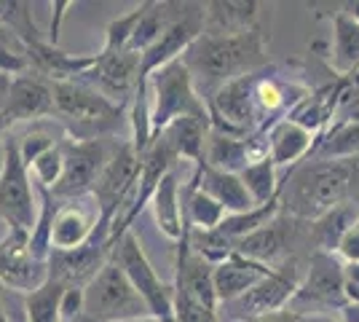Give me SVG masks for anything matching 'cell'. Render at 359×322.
<instances>
[{"instance_id": "74e56055", "label": "cell", "mask_w": 359, "mask_h": 322, "mask_svg": "<svg viewBox=\"0 0 359 322\" xmlns=\"http://www.w3.org/2000/svg\"><path fill=\"white\" fill-rule=\"evenodd\" d=\"M32 73V65L27 60L25 46H11V43H0V76H25Z\"/></svg>"}, {"instance_id": "e0dca14e", "label": "cell", "mask_w": 359, "mask_h": 322, "mask_svg": "<svg viewBox=\"0 0 359 322\" xmlns=\"http://www.w3.org/2000/svg\"><path fill=\"white\" fill-rule=\"evenodd\" d=\"M3 116L11 121V126L19 121H41L54 116V86L51 81L38 73L11 78V92L3 107Z\"/></svg>"}, {"instance_id": "9a60e30c", "label": "cell", "mask_w": 359, "mask_h": 322, "mask_svg": "<svg viewBox=\"0 0 359 322\" xmlns=\"http://www.w3.org/2000/svg\"><path fill=\"white\" fill-rule=\"evenodd\" d=\"M306 223L295 220L292 215L282 213L276 220H271L269 226L257 229L255 234L244 236L236 242V253L250 258V261L269 266V269H279L287 261L298 258L295 247L300 245V229Z\"/></svg>"}, {"instance_id": "f5cc1de1", "label": "cell", "mask_w": 359, "mask_h": 322, "mask_svg": "<svg viewBox=\"0 0 359 322\" xmlns=\"http://www.w3.org/2000/svg\"><path fill=\"white\" fill-rule=\"evenodd\" d=\"M65 322H94L91 317H86V314H78V317H73V320H65Z\"/></svg>"}, {"instance_id": "f907efd6", "label": "cell", "mask_w": 359, "mask_h": 322, "mask_svg": "<svg viewBox=\"0 0 359 322\" xmlns=\"http://www.w3.org/2000/svg\"><path fill=\"white\" fill-rule=\"evenodd\" d=\"M3 167H6V145L0 140V175H3Z\"/></svg>"}, {"instance_id": "5b68a950", "label": "cell", "mask_w": 359, "mask_h": 322, "mask_svg": "<svg viewBox=\"0 0 359 322\" xmlns=\"http://www.w3.org/2000/svg\"><path fill=\"white\" fill-rule=\"evenodd\" d=\"M346 263L335 253L314 250L309 255L306 274L300 279V288L292 298L290 309L306 317H332V311H344L348 307L346 298Z\"/></svg>"}, {"instance_id": "1f68e13d", "label": "cell", "mask_w": 359, "mask_h": 322, "mask_svg": "<svg viewBox=\"0 0 359 322\" xmlns=\"http://www.w3.org/2000/svg\"><path fill=\"white\" fill-rule=\"evenodd\" d=\"M279 215H282V199L276 196V199L266 201V204H257V207H252L250 213L228 215L223 223H220V231H223L228 239L239 242V239H244V236L255 234L257 229L269 226L271 220H276Z\"/></svg>"}, {"instance_id": "816d5d0a", "label": "cell", "mask_w": 359, "mask_h": 322, "mask_svg": "<svg viewBox=\"0 0 359 322\" xmlns=\"http://www.w3.org/2000/svg\"><path fill=\"white\" fill-rule=\"evenodd\" d=\"M126 322H175V320H158V317H140V320H126Z\"/></svg>"}, {"instance_id": "83f0119b", "label": "cell", "mask_w": 359, "mask_h": 322, "mask_svg": "<svg viewBox=\"0 0 359 322\" xmlns=\"http://www.w3.org/2000/svg\"><path fill=\"white\" fill-rule=\"evenodd\" d=\"M359 156V113L341 119L319 137L311 159H354Z\"/></svg>"}, {"instance_id": "60d3db41", "label": "cell", "mask_w": 359, "mask_h": 322, "mask_svg": "<svg viewBox=\"0 0 359 322\" xmlns=\"http://www.w3.org/2000/svg\"><path fill=\"white\" fill-rule=\"evenodd\" d=\"M70 6H73L70 0H62V3H54V6H51V8H54V22H51V32H48V43H54V46L60 43V25Z\"/></svg>"}, {"instance_id": "d4e9b609", "label": "cell", "mask_w": 359, "mask_h": 322, "mask_svg": "<svg viewBox=\"0 0 359 322\" xmlns=\"http://www.w3.org/2000/svg\"><path fill=\"white\" fill-rule=\"evenodd\" d=\"M212 132V119H177L161 132V137L172 145V151L177 154V159L194 161L196 167L204 161V148H207V137Z\"/></svg>"}, {"instance_id": "f546056e", "label": "cell", "mask_w": 359, "mask_h": 322, "mask_svg": "<svg viewBox=\"0 0 359 322\" xmlns=\"http://www.w3.org/2000/svg\"><path fill=\"white\" fill-rule=\"evenodd\" d=\"M0 27L11 32L16 41L25 46V51L32 43L48 41V38L41 35V27L32 19V6L22 3V0H0Z\"/></svg>"}, {"instance_id": "ffe728a7", "label": "cell", "mask_w": 359, "mask_h": 322, "mask_svg": "<svg viewBox=\"0 0 359 322\" xmlns=\"http://www.w3.org/2000/svg\"><path fill=\"white\" fill-rule=\"evenodd\" d=\"M100 223L97 207H89L83 201H62L57 217H54V229H51V247L54 253L75 250V247L86 245L91 234Z\"/></svg>"}, {"instance_id": "3957f363", "label": "cell", "mask_w": 359, "mask_h": 322, "mask_svg": "<svg viewBox=\"0 0 359 322\" xmlns=\"http://www.w3.org/2000/svg\"><path fill=\"white\" fill-rule=\"evenodd\" d=\"M54 119L73 140H102L118 126L123 107L81 81H54Z\"/></svg>"}, {"instance_id": "8992f818", "label": "cell", "mask_w": 359, "mask_h": 322, "mask_svg": "<svg viewBox=\"0 0 359 322\" xmlns=\"http://www.w3.org/2000/svg\"><path fill=\"white\" fill-rule=\"evenodd\" d=\"M306 266H309V258L303 261L298 255V258L287 261L285 266L273 269L266 279H260L255 285L252 290H247L231 304H223L217 309V317L231 322H250L263 317V314H271V311L287 309L292 304L295 293H298L300 279L306 274Z\"/></svg>"}, {"instance_id": "b9f144b4", "label": "cell", "mask_w": 359, "mask_h": 322, "mask_svg": "<svg viewBox=\"0 0 359 322\" xmlns=\"http://www.w3.org/2000/svg\"><path fill=\"white\" fill-rule=\"evenodd\" d=\"M250 322H303V317L287 307V309H282V311H271V314H263V317L250 320Z\"/></svg>"}, {"instance_id": "484cf974", "label": "cell", "mask_w": 359, "mask_h": 322, "mask_svg": "<svg viewBox=\"0 0 359 322\" xmlns=\"http://www.w3.org/2000/svg\"><path fill=\"white\" fill-rule=\"evenodd\" d=\"M263 3H255V0H215L207 3V32H244L252 30L260 22L263 14Z\"/></svg>"}, {"instance_id": "bcb514c9", "label": "cell", "mask_w": 359, "mask_h": 322, "mask_svg": "<svg viewBox=\"0 0 359 322\" xmlns=\"http://www.w3.org/2000/svg\"><path fill=\"white\" fill-rule=\"evenodd\" d=\"M0 322H16L14 314L8 311V307H6V298H3V290H0Z\"/></svg>"}, {"instance_id": "4dcf8cb0", "label": "cell", "mask_w": 359, "mask_h": 322, "mask_svg": "<svg viewBox=\"0 0 359 322\" xmlns=\"http://www.w3.org/2000/svg\"><path fill=\"white\" fill-rule=\"evenodd\" d=\"M239 177L241 183H244V188L250 191L255 204H266V201L276 199L279 191H282V180L276 175V164L271 161L269 156H263V159H257L252 164H247L239 172Z\"/></svg>"}, {"instance_id": "5bb4252c", "label": "cell", "mask_w": 359, "mask_h": 322, "mask_svg": "<svg viewBox=\"0 0 359 322\" xmlns=\"http://www.w3.org/2000/svg\"><path fill=\"white\" fill-rule=\"evenodd\" d=\"M48 276V261L35 258V253L30 250V234L6 229V234L0 236V288L27 295L35 288H41Z\"/></svg>"}, {"instance_id": "ab89813d", "label": "cell", "mask_w": 359, "mask_h": 322, "mask_svg": "<svg viewBox=\"0 0 359 322\" xmlns=\"http://www.w3.org/2000/svg\"><path fill=\"white\" fill-rule=\"evenodd\" d=\"M346 298L348 304H357L359 307V263H346Z\"/></svg>"}, {"instance_id": "7c38bea8", "label": "cell", "mask_w": 359, "mask_h": 322, "mask_svg": "<svg viewBox=\"0 0 359 322\" xmlns=\"http://www.w3.org/2000/svg\"><path fill=\"white\" fill-rule=\"evenodd\" d=\"M140 167H142V156L137 154L132 140L118 142L116 154L110 156L107 167L102 169L100 180L94 185V207L102 220L116 223V217L123 213V207L135 196L137 180H140Z\"/></svg>"}, {"instance_id": "d6986e66", "label": "cell", "mask_w": 359, "mask_h": 322, "mask_svg": "<svg viewBox=\"0 0 359 322\" xmlns=\"http://www.w3.org/2000/svg\"><path fill=\"white\" fill-rule=\"evenodd\" d=\"M316 142H319V135L314 132H309L306 126H300V123L285 121L273 123L269 132H266V145H269V159L279 167H298L303 164L306 159H311L314 154Z\"/></svg>"}, {"instance_id": "d590c367", "label": "cell", "mask_w": 359, "mask_h": 322, "mask_svg": "<svg viewBox=\"0 0 359 322\" xmlns=\"http://www.w3.org/2000/svg\"><path fill=\"white\" fill-rule=\"evenodd\" d=\"M175 322H220L217 311L201 307L191 295L175 290Z\"/></svg>"}, {"instance_id": "8d00e7d4", "label": "cell", "mask_w": 359, "mask_h": 322, "mask_svg": "<svg viewBox=\"0 0 359 322\" xmlns=\"http://www.w3.org/2000/svg\"><path fill=\"white\" fill-rule=\"evenodd\" d=\"M19 140V156H22V161L32 167V161L38 159V156H43L48 148H54L60 140H54V135H48L43 129H30L27 135H22Z\"/></svg>"}, {"instance_id": "db71d44e", "label": "cell", "mask_w": 359, "mask_h": 322, "mask_svg": "<svg viewBox=\"0 0 359 322\" xmlns=\"http://www.w3.org/2000/svg\"><path fill=\"white\" fill-rule=\"evenodd\" d=\"M348 81H351V86H354V89H357V92H359V73H357V76H351V78H348Z\"/></svg>"}, {"instance_id": "7bdbcfd3", "label": "cell", "mask_w": 359, "mask_h": 322, "mask_svg": "<svg viewBox=\"0 0 359 322\" xmlns=\"http://www.w3.org/2000/svg\"><path fill=\"white\" fill-rule=\"evenodd\" d=\"M8 92H11V78H8V76H0V113H3V107H6Z\"/></svg>"}, {"instance_id": "ac0fdd59", "label": "cell", "mask_w": 359, "mask_h": 322, "mask_svg": "<svg viewBox=\"0 0 359 322\" xmlns=\"http://www.w3.org/2000/svg\"><path fill=\"white\" fill-rule=\"evenodd\" d=\"M175 290L191 295L201 307L217 311V293H215V266L207 258H201L196 250H191L188 236L180 239L177 261H175Z\"/></svg>"}, {"instance_id": "11a10c76", "label": "cell", "mask_w": 359, "mask_h": 322, "mask_svg": "<svg viewBox=\"0 0 359 322\" xmlns=\"http://www.w3.org/2000/svg\"><path fill=\"white\" fill-rule=\"evenodd\" d=\"M357 110H359V97H357Z\"/></svg>"}, {"instance_id": "cb8c5ba5", "label": "cell", "mask_w": 359, "mask_h": 322, "mask_svg": "<svg viewBox=\"0 0 359 322\" xmlns=\"http://www.w3.org/2000/svg\"><path fill=\"white\" fill-rule=\"evenodd\" d=\"M332 22V46L330 67L338 78H351L359 73V22L344 8L330 14Z\"/></svg>"}, {"instance_id": "681fc988", "label": "cell", "mask_w": 359, "mask_h": 322, "mask_svg": "<svg viewBox=\"0 0 359 322\" xmlns=\"http://www.w3.org/2000/svg\"><path fill=\"white\" fill-rule=\"evenodd\" d=\"M306 322H344L341 317H306Z\"/></svg>"}, {"instance_id": "f1b7e54d", "label": "cell", "mask_w": 359, "mask_h": 322, "mask_svg": "<svg viewBox=\"0 0 359 322\" xmlns=\"http://www.w3.org/2000/svg\"><path fill=\"white\" fill-rule=\"evenodd\" d=\"M182 207H185V223L188 229H220L228 213L217 199H212L210 194H204L198 185L188 183L182 188Z\"/></svg>"}, {"instance_id": "9f6ffc18", "label": "cell", "mask_w": 359, "mask_h": 322, "mask_svg": "<svg viewBox=\"0 0 359 322\" xmlns=\"http://www.w3.org/2000/svg\"><path fill=\"white\" fill-rule=\"evenodd\" d=\"M303 322H306V320H303Z\"/></svg>"}, {"instance_id": "d6a6232c", "label": "cell", "mask_w": 359, "mask_h": 322, "mask_svg": "<svg viewBox=\"0 0 359 322\" xmlns=\"http://www.w3.org/2000/svg\"><path fill=\"white\" fill-rule=\"evenodd\" d=\"M185 236H188L191 250H196L201 258H207L212 266L228 261V258L236 253V242H233V239H228L220 229H210V231L188 229Z\"/></svg>"}, {"instance_id": "277c9868", "label": "cell", "mask_w": 359, "mask_h": 322, "mask_svg": "<svg viewBox=\"0 0 359 322\" xmlns=\"http://www.w3.org/2000/svg\"><path fill=\"white\" fill-rule=\"evenodd\" d=\"M148 97L153 135H161L177 119H188V116L210 119L207 100L198 94L194 76L182 60L166 65L148 78Z\"/></svg>"}, {"instance_id": "7a4b0ae2", "label": "cell", "mask_w": 359, "mask_h": 322, "mask_svg": "<svg viewBox=\"0 0 359 322\" xmlns=\"http://www.w3.org/2000/svg\"><path fill=\"white\" fill-rule=\"evenodd\" d=\"M359 156L354 159H306L298 167L287 169L282 177V213L295 220L314 223L330 210L357 199Z\"/></svg>"}, {"instance_id": "4316f807", "label": "cell", "mask_w": 359, "mask_h": 322, "mask_svg": "<svg viewBox=\"0 0 359 322\" xmlns=\"http://www.w3.org/2000/svg\"><path fill=\"white\" fill-rule=\"evenodd\" d=\"M67 285L48 276L41 288L22 295V309H25V322H62V301L67 295Z\"/></svg>"}, {"instance_id": "4fadbf2b", "label": "cell", "mask_w": 359, "mask_h": 322, "mask_svg": "<svg viewBox=\"0 0 359 322\" xmlns=\"http://www.w3.org/2000/svg\"><path fill=\"white\" fill-rule=\"evenodd\" d=\"M113 223L100 217L97 229L91 234L86 245L65 250V253H51L48 258V271L51 276L62 279L67 288H86L94 276L105 269V263L113 258Z\"/></svg>"}, {"instance_id": "9c48e42d", "label": "cell", "mask_w": 359, "mask_h": 322, "mask_svg": "<svg viewBox=\"0 0 359 322\" xmlns=\"http://www.w3.org/2000/svg\"><path fill=\"white\" fill-rule=\"evenodd\" d=\"M118 142L102 140H62V154H65V172L62 180L51 194L60 201H78L94 194V185L100 180L102 169L107 167L110 156L116 154Z\"/></svg>"}, {"instance_id": "ba28073f", "label": "cell", "mask_w": 359, "mask_h": 322, "mask_svg": "<svg viewBox=\"0 0 359 322\" xmlns=\"http://www.w3.org/2000/svg\"><path fill=\"white\" fill-rule=\"evenodd\" d=\"M207 30V3H172L169 22H166L161 38L142 54V70H140V86L148 83V78L166 65L185 57V51Z\"/></svg>"}, {"instance_id": "6da1fadb", "label": "cell", "mask_w": 359, "mask_h": 322, "mask_svg": "<svg viewBox=\"0 0 359 322\" xmlns=\"http://www.w3.org/2000/svg\"><path fill=\"white\" fill-rule=\"evenodd\" d=\"M198 94L210 100L217 89L236 78L252 76L269 67V32L263 25L244 32H207L185 51Z\"/></svg>"}, {"instance_id": "7402d4cb", "label": "cell", "mask_w": 359, "mask_h": 322, "mask_svg": "<svg viewBox=\"0 0 359 322\" xmlns=\"http://www.w3.org/2000/svg\"><path fill=\"white\" fill-rule=\"evenodd\" d=\"M182 180H180V172L172 169L164 180L158 183L150 207H153V217H156V226L164 234L166 239H175L180 242L185 234H188V223H185V207H182Z\"/></svg>"}, {"instance_id": "2e32d148", "label": "cell", "mask_w": 359, "mask_h": 322, "mask_svg": "<svg viewBox=\"0 0 359 322\" xmlns=\"http://www.w3.org/2000/svg\"><path fill=\"white\" fill-rule=\"evenodd\" d=\"M140 70H142V57L135 51H116V54H97V62L91 70L81 78L91 89L107 97L110 102L126 107L132 105L140 86Z\"/></svg>"}, {"instance_id": "52a82bcc", "label": "cell", "mask_w": 359, "mask_h": 322, "mask_svg": "<svg viewBox=\"0 0 359 322\" xmlns=\"http://www.w3.org/2000/svg\"><path fill=\"white\" fill-rule=\"evenodd\" d=\"M83 314L94 322H126L150 317L142 295L135 290L126 271L116 258L105 263V269L83 288Z\"/></svg>"}, {"instance_id": "30bf717a", "label": "cell", "mask_w": 359, "mask_h": 322, "mask_svg": "<svg viewBox=\"0 0 359 322\" xmlns=\"http://www.w3.org/2000/svg\"><path fill=\"white\" fill-rule=\"evenodd\" d=\"M6 167L0 175V220L6 229H19L30 234L38 217V191L30 167L19 156V140L14 135L3 137Z\"/></svg>"}, {"instance_id": "603a6c76", "label": "cell", "mask_w": 359, "mask_h": 322, "mask_svg": "<svg viewBox=\"0 0 359 322\" xmlns=\"http://www.w3.org/2000/svg\"><path fill=\"white\" fill-rule=\"evenodd\" d=\"M273 269L260 266V263L244 258L239 253H233L228 261L215 266V293H217V304H231L247 290H252L260 279H266Z\"/></svg>"}, {"instance_id": "8fae6325", "label": "cell", "mask_w": 359, "mask_h": 322, "mask_svg": "<svg viewBox=\"0 0 359 322\" xmlns=\"http://www.w3.org/2000/svg\"><path fill=\"white\" fill-rule=\"evenodd\" d=\"M113 258L126 271L129 282L135 285V290L142 295L150 317L175 320V285H169L158 276V271L150 263L148 253L142 250V242H140L137 234L126 231L121 236L116 250H113Z\"/></svg>"}, {"instance_id": "836d02e7", "label": "cell", "mask_w": 359, "mask_h": 322, "mask_svg": "<svg viewBox=\"0 0 359 322\" xmlns=\"http://www.w3.org/2000/svg\"><path fill=\"white\" fill-rule=\"evenodd\" d=\"M145 14V3L135 6L129 14L113 19L105 27V46H102V54H116V51H129V43L135 38V30L140 25V19Z\"/></svg>"}, {"instance_id": "44dd1931", "label": "cell", "mask_w": 359, "mask_h": 322, "mask_svg": "<svg viewBox=\"0 0 359 322\" xmlns=\"http://www.w3.org/2000/svg\"><path fill=\"white\" fill-rule=\"evenodd\" d=\"M191 183L198 185L204 194H210L212 199L220 201L228 215L250 213L252 207H257L252 201V196H250V191L241 183V177L233 175V172H223V169L198 164L194 177H191Z\"/></svg>"}, {"instance_id": "f6af8a7d", "label": "cell", "mask_w": 359, "mask_h": 322, "mask_svg": "<svg viewBox=\"0 0 359 322\" xmlns=\"http://www.w3.org/2000/svg\"><path fill=\"white\" fill-rule=\"evenodd\" d=\"M341 8H344L346 14H351L359 22V0H346V3H341Z\"/></svg>"}, {"instance_id": "c3c4849f", "label": "cell", "mask_w": 359, "mask_h": 322, "mask_svg": "<svg viewBox=\"0 0 359 322\" xmlns=\"http://www.w3.org/2000/svg\"><path fill=\"white\" fill-rule=\"evenodd\" d=\"M8 129H11V121H8V119H6L3 113H0V140L8 135Z\"/></svg>"}, {"instance_id": "7dc6e473", "label": "cell", "mask_w": 359, "mask_h": 322, "mask_svg": "<svg viewBox=\"0 0 359 322\" xmlns=\"http://www.w3.org/2000/svg\"><path fill=\"white\" fill-rule=\"evenodd\" d=\"M0 43H11V46H22V43L16 41L14 35H11L8 30H3V27H0Z\"/></svg>"}, {"instance_id": "ee69618b", "label": "cell", "mask_w": 359, "mask_h": 322, "mask_svg": "<svg viewBox=\"0 0 359 322\" xmlns=\"http://www.w3.org/2000/svg\"><path fill=\"white\" fill-rule=\"evenodd\" d=\"M338 317H341L344 322H359V307H357V304H348V307H346Z\"/></svg>"}, {"instance_id": "e575fe53", "label": "cell", "mask_w": 359, "mask_h": 322, "mask_svg": "<svg viewBox=\"0 0 359 322\" xmlns=\"http://www.w3.org/2000/svg\"><path fill=\"white\" fill-rule=\"evenodd\" d=\"M62 172H65V154H62V140L48 148L43 156H38L32 161L30 175L35 185H43V188H54V185L62 180Z\"/></svg>"}, {"instance_id": "f35d334b", "label": "cell", "mask_w": 359, "mask_h": 322, "mask_svg": "<svg viewBox=\"0 0 359 322\" xmlns=\"http://www.w3.org/2000/svg\"><path fill=\"white\" fill-rule=\"evenodd\" d=\"M338 258L344 263H359V215L338 245Z\"/></svg>"}]
</instances>
